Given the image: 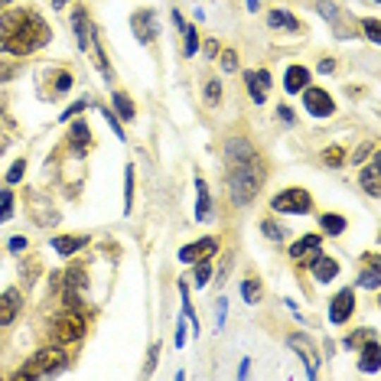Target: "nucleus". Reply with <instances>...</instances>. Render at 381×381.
<instances>
[{"instance_id": "f257e3e1", "label": "nucleus", "mask_w": 381, "mask_h": 381, "mask_svg": "<svg viewBox=\"0 0 381 381\" xmlns=\"http://www.w3.org/2000/svg\"><path fill=\"white\" fill-rule=\"evenodd\" d=\"M52 30L49 23L30 7L4 10L0 13V52L10 56H30V52L49 46Z\"/></svg>"}, {"instance_id": "f03ea898", "label": "nucleus", "mask_w": 381, "mask_h": 381, "mask_svg": "<svg viewBox=\"0 0 381 381\" xmlns=\"http://www.w3.org/2000/svg\"><path fill=\"white\" fill-rule=\"evenodd\" d=\"M225 157L231 163V173H229L231 199H235V205H248L264 186V163L258 160V153H254V147L248 144L245 137L229 140L225 144Z\"/></svg>"}, {"instance_id": "7ed1b4c3", "label": "nucleus", "mask_w": 381, "mask_h": 381, "mask_svg": "<svg viewBox=\"0 0 381 381\" xmlns=\"http://www.w3.org/2000/svg\"><path fill=\"white\" fill-rule=\"evenodd\" d=\"M68 368V356L62 352L59 346L52 349H40L30 362L20 368L17 375H13V381H30V378H46V375H59Z\"/></svg>"}, {"instance_id": "20e7f679", "label": "nucleus", "mask_w": 381, "mask_h": 381, "mask_svg": "<svg viewBox=\"0 0 381 381\" xmlns=\"http://www.w3.org/2000/svg\"><path fill=\"white\" fill-rule=\"evenodd\" d=\"M82 336H85V320H82V313H78L75 306H68L66 313H59L56 320H52V339H56L59 346L78 342Z\"/></svg>"}, {"instance_id": "39448f33", "label": "nucleus", "mask_w": 381, "mask_h": 381, "mask_svg": "<svg viewBox=\"0 0 381 381\" xmlns=\"http://www.w3.org/2000/svg\"><path fill=\"white\" fill-rule=\"evenodd\" d=\"M274 212H287V215H306L313 209V195L306 189H284V193L274 195Z\"/></svg>"}, {"instance_id": "423d86ee", "label": "nucleus", "mask_w": 381, "mask_h": 381, "mask_svg": "<svg viewBox=\"0 0 381 381\" xmlns=\"http://www.w3.org/2000/svg\"><path fill=\"white\" fill-rule=\"evenodd\" d=\"M316 10H320L322 17H326V23L332 26V33L339 36V40H349V36L358 33V23H346V10H339L336 4H329V0H316Z\"/></svg>"}, {"instance_id": "0eeeda50", "label": "nucleus", "mask_w": 381, "mask_h": 381, "mask_svg": "<svg viewBox=\"0 0 381 381\" xmlns=\"http://www.w3.org/2000/svg\"><path fill=\"white\" fill-rule=\"evenodd\" d=\"M287 346L294 349V352H296L300 358H303L306 375H310V378H316V372H320V356H316L313 339H310V336H300V332H296V336H290V339H287Z\"/></svg>"}, {"instance_id": "6e6552de", "label": "nucleus", "mask_w": 381, "mask_h": 381, "mask_svg": "<svg viewBox=\"0 0 381 381\" xmlns=\"http://www.w3.org/2000/svg\"><path fill=\"white\" fill-rule=\"evenodd\" d=\"M303 104L306 111L313 114V118H329L332 111H336V102L329 98V92H322V88H303Z\"/></svg>"}, {"instance_id": "1a4fd4ad", "label": "nucleus", "mask_w": 381, "mask_h": 381, "mask_svg": "<svg viewBox=\"0 0 381 381\" xmlns=\"http://www.w3.org/2000/svg\"><path fill=\"white\" fill-rule=\"evenodd\" d=\"M131 30H134L137 42H150L160 33V23H157V10H137L134 20H131Z\"/></svg>"}, {"instance_id": "9d476101", "label": "nucleus", "mask_w": 381, "mask_h": 381, "mask_svg": "<svg viewBox=\"0 0 381 381\" xmlns=\"http://www.w3.org/2000/svg\"><path fill=\"white\" fill-rule=\"evenodd\" d=\"M72 26H75V36H78V49L88 52L92 49V42L98 40V33L92 30V20H88V13H85L82 7L72 10Z\"/></svg>"}, {"instance_id": "9b49d317", "label": "nucleus", "mask_w": 381, "mask_h": 381, "mask_svg": "<svg viewBox=\"0 0 381 381\" xmlns=\"http://www.w3.org/2000/svg\"><path fill=\"white\" fill-rule=\"evenodd\" d=\"M215 251H219V241H215V238H202V241H193V245L183 248V251H179V261H183V264H195V261L212 258Z\"/></svg>"}, {"instance_id": "f8f14e48", "label": "nucleus", "mask_w": 381, "mask_h": 381, "mask_svg": "<svg viewBox=\"0 0 381 381\" xmlns=\"http://www.w3.org/2000/svg\"><path fill=\"white\" fill-rule=\"evenodd\" d=\"M352 310H356V294H352V290H339L336 300L329 303V322L332 326L346 322L349 316H352Z\"/></svg>"}, {"instance_id": "ddd939ff", "label": "nucleus", "mask_w": 381, "mask_h": 381, "mask_svg": "<svg viewBox=\"0 0 381 381\" xmlns=\"http://www.w3.org/2000/svg\"><path fill=\"white\" fill-rule=\"evenodd\" d=\"M245 82H248V95L254 98V104H264V102H267L271 72H264V68H254V72H245Z\"/></svg>"}, {"instance_id": "4468645a", "label": "nucleus", "mask_w": 381, "mask_h": 381, "mask_svg": "<svg viewBox=\"0 0 381 381\" xmlns=\"http://www.w3.org/2000/svg\"><path fill=\"white\" fill-rule=\"evenodd\" d=\"M320 235H306V238H300V241H296L294 248H290V258H294V261H313L316 254H320Z\"/></svg>"}, {"instance_id": "2eb2a0df", "label": "nucleus", "mask_w": 381, "mask_h": 381, "mask_svg": "<svg viewBox=\"0 0 381 381\" xmlns=\"http://www.w3.org/2000/svg\"><path fill=\"white\" fill-rule=\"evenodd\" d=\"M20 313V290H4L0 294V326H10Z\"/></svg>"}, {"instance_id": "dca6fc26", "label": "nucleus", "mask_w": 381, "mask_h": 381, "mask_svg": "<svg viewBox=\"0 0 381 381\" xmlns=\"http://www.w3.org/2000/svg\"><path fill=\"white\" fill-rule=\"evenodd\" d=\"M85 245H88V238H85V235H59V238H52V251H59L62 258L78 254Z\"/></svg>"}, {"instance_id": "f3484780", "label": "nucleus", "mask_w": 381, "mask_h": 381, "mask_svg": "<svg viewBox=\"0 0 381 381\" xmlns=\"http://www.w3.org/2000/svg\"><path fill=\"white\" fill-rule=\"evenodd\" d=\"M310 267H313V277L320 280V284H329L339 274V264L332 261V258H326V254H316L313 261H310Z\"/></svg>"}, {"instance_id": "a211bd4d", "label": "nucleus", "mask_w": 381, "mask_h": 381, "mask_svg": "<svg viewBox=\"0 0 381 381\" xmlns=\"http://www.w3.org/2000/svg\"><path fill=\"white\" fill-rule=\"evenodd\" d=\"M362 372H368V375H375L381 368V349H378V342H375V336H368L365 339V349H362Z\"/></svg>"}, {"instance_id": "6ab92c4d", "label": "nucleus", "mask_w": 381, "mask_h": 381, "mask_svg": "<svg viewBox=\"0 0 381 381\" xmlns=\"http://www.w3.org/2000/svg\"><path fill=\"white\" fill-rule=\"evenodd\" d=\"M310 85V72H306L303 66H294V68H287V78H284V88H287L290 95H300Z\"/></svg>"}, {"instance_id": "aec40b11", "label": "nucleus", "mask_w": 381, "mask_h": 381, "mask_svg": "<svg viewBox=\"0 0 381 381\" xmlns=\"http://www.w3.org/2000/svg\"><path fill=\"white\" fill-rule=\"evenodd\" d=\"M212 215V205H209V186L202 179H195V219L205 222Z\"/></svg>"}, {"instance_id": "412c9836", "label": "nucleus", "mask_w": 381, "mask_h": 381, "mask_svg": "<svg viewBox=\"0 0 381 381\" xmlns=\"http://www.w3.org/2000/svg\"><path fill=\"white\" fill-rule=\"evenodd\" d=\"M88 144H92L88 127H85L82 121H75V124H72V150H75V157H85V153H88Z\"/></svg>"}, {"instance_id": "4be33fe9", "label": "nucleus", "mask_w": 381, "mask_h": 381, "mask_svg": "<svg viewBox=\"0 0 381 381\" xmlns=\"http://www.w3.org/2000/svg\"><path fill=\"white\" fill-rule=\"evenodd\" d=\"M267 26H271V30H300L296 17L287 13V10H271V13H267Z\"/></svg>"}, {"instance_id": "5701e85b", "label": "nucleus", "mask_w": 381, "mask_h": 381, "mask_svg": "<svg viewBox=\"0 0 381 381\" xmlns=\"http://www.w3.org/2000/svg\"><path fill=\"white\" fill-rule=\"evenodd\" d=\"M362 189L368 195H375V199H378V193H381V189H378V157L372 160V167L362 169Z\"/></svg>"}, {"instance_id": "b1692460", "label": "nucleus", "mask_w": 381, "mask_h": 381, "mask_svg": "<svg viewBox=\"0 0 381 381\" xmlns=\"http://www.w3.org/2000/svg\"><path fill=\"white\" fill-rule=\"evenodd\" d=\"M362 287L368 290H378L381 287V271H378V254H372L368 258V271L362 274Z\"/></svg>"}, {"instance_id": "393cba45", "label": "nucleus", "mask_w": 381, "mask_h": 381, "mask_svg": "<svg viewBox=\"0 0 381 381\" xmlns=\"http://www.w3.org/2000/svg\"><path fill=\"white\" fill-rule=\"evenodd\" d=\"M111 102H114V111H118L124 121L134 118V104H131V98H127L124 92H114V95H111Z\"/></svg>"}, {"instance_id": "a878e982", "label": "nucleus", "mask_w": 381, "mask_h": 381, "mask_svg": "<svg viewBox=\"0 0 381 381\" xmlns=\"http://www.w3.org/2000/svg\"><path fill=\"white\" fill-rule=\"evenodd\" d=\"M88 274H85V267L82 264H75V267H72V271L66 274V284H68V294H72V290H85V284H88Z\"/></svg>"}, {"instance_id": "bb28decb", "label": "nucleus", "mask_w": 381, "mask_h": 381, "mask_svg": "<svg viewBox=\"0 0 381 381\" xmlns=\"http://www.w3.org/2000/svg\"><path fill=\"white\" fill-rule=\"evenodd\" d=\"M320 225L329 231V235H342V231H346V219H342V215H332V212L329 215H322Z\"/></svg>"}, {"instance_id": "cd10ccee", "label": "nucleus", "mask_w": 381, "mask_h": 381, "mask_svg": "<svg viewBox=\"0 0 381 381\" xmlns=\"http://www.w3.org/2000/svg\"><path fill=\"white\" fill-rule=\"evenodd\" d=\"M241 296H245L248 303H258V300H261V284H258V277H248L245 284H241Z\"/></svg>"}, {"instance_id": "c85d7f7f", "label": "nucleus", "mask_w": 381, "mask_h": 381, "mask_svg": "<svg viewBox=\"0 0 381 381\" xmlns=\"http://www.w3.org/2000/svg\"><path fill=\"white\" fill-rule=\"evenodd\" d=\"M209 280H212V264H209V258H205V261H195V287L202 290Z\"/></svg>"}, {"instance_id": "c756f323", "label": "nucleus", "mask_w": 381, "mask_h": 381, "mask_svg": "<svg viewBox=\"0 0 381 381\" xmlns=\"http://www.w3.org/2000/svg\"><path fill=\"white\" fill-rule=\"evenodd\" d=\"M362 30H365V36H368V42H372V46H378V42H381L378 17H368V20H362Z\"/></svg>"}, {"instance_id": "7c9ffc66", "label": "nucleus", "mask_w": 381, "mask_h": 381, "mask_svg": "<svg viewBox=\"0 0 381 381\" xmlns=\"http://www.w3.org/2000/svg\"><path fill=\"white\" fill-rule=\"evenodd\" d=\"M183 33H186V46H183V52H186V56H195V52H199V36H195V30L193 26H186Z\"/></svg>"}, {"instance_id": "2f4dec72", "label": "nucleus", "mask_w": 381, "mask_h": 381, "mask_svg": "<svg viewBox=\"0 0 381 381\" xmlns=\"http://www.w3.org/2000/svg\"><path fill=\"white\" fill-rule=\"evenodd\" d=\"M10 212H13V195H10V193H0V222H7Z\"/></svg>"}, {"instance_id": "473e14b6", "label": "nucleus", "mask_w": 381, "mask_h": 381, "mask_svg": "<svg viewBox=\"0 0 381 381\" xmlns=\"http://www.w3.org/2000/svg\"><path fill=\"white\" fill-rule=\"evenodd\" d=\"M134 202V167H127V195H124V212H131Z\"/></svg>"}, {"instance_id": "72a5a7b5", "label": "nucleus", "mask_w": 381, "mask_h": 381, "mask_svg": "<svg viewBox=\"0 0 381 381\" xmlns=\"http://www.w3.org/2000/svg\"><path fill=\"white\" fill-rule=\"evenodd\" d=\"M322 160L329 163V167H339V163L346 160V157H342V150H339V147H326V153H322Z\"/></svg>"}, {"instance_id": "f704fd0d", "label": "nucleus", "mask_w": 381, "mask_h": 381, "mask_svg": "<svg viewBox=\"0 0 381 381\" xmlns=\"http://www.w3.org/2000/svg\"><path fill=\"white\" fill-rule=\"evenodd\" d=\"M222 66H225V72H238V52L231 49L222 52Z\"/></svg>"}, {"instance_id": "c9c22d12", "label": "nucleus", "mask_w": 381, "mask_h": 381, "mask_svg": "<svg viewBox=\"0 0 381 381\" xmlns=\"http://www.w3.org/2000/svg\"><path fill=\"white\" fill-rule=\"evenodd\" d=\"M261 229H264V238H271V241H280V238H284V229L274 225V222H264Z\"/></svg>"}, {"instance_id": "e433bc0d", "label": "nucleus", "mask_w": 381, "mask_h": 381, "mask_svg": "<svg viewBox=\"0 0 381 381\" xmlns=\"http://www.w3.org/2000/svg\"><path fill=\"white\" fill-rule=\"evenodd\" d=\"M102 118H104V121H108V124H111V131H114V134H118V137H121V140H124V127H121V124H118V118H114V114H111V111H108V108H102Z\"/></svg>"}, {"instance_id": "4c0bfd02", "label": "nucleus", "mask_w": 381, "mask_h": 381, "mask_svg": "<svg viewBox=\"0 0 381 381\" xmlns=\"http://www.w3.org/2000/svg\"><path fill=\"white\" fill-rule=\"evenodd\" d=\"M23 173H26V163L23 160H17L13 167H10V176H7V183H20L23 179Z\"/></svg>"}, {"instance_id": "58836bf2", "label": "nucleus", "mask_w": 381, "mask_h": 381, "mask_svg": "<svg viewBox=\"0 0 381 381\" xmlns=\"http://www.w3.org/2000/svg\"><path fill=\"white\" fill-rule=\"evenodd\" d=\"M205 95H209L205 102H209V104H215V102H219V98H222V85H219V82H209V85H205Z\"/></svg>"}, {"instance_id": "ea45409f", "label": "nucleus", "mask_w": 381, "mask_h": 381, "mask_svg": "<svg viewBox=\"0 0 381 381\" xmlns=\"http://www.w3.org/2000/svg\"><path fill=\"white\" fill-rule=\"evenodd\" d=\"M368 153H375V144H365V147H358L356 153H352V163H362Z\"/></svg>"}, {"instance_id": "a19ab883", "label": "nucleus", "mask_w": 381, "mask_h": 381, "mask_svg": "<svg viewBox=\"0 0 381 381\" xmlns=\"http://www.w3.org/2000/svg\"><path fill=\"white\" fill-rule=\"evenodd\" d=\"M13 75H17V68L7 66V62H0V82H7V78H13Z\"/></svg>"}, {"instance_id": "79ce46f5", "label": "nucleus", "mask_w": 381, "mask_h": 381, "mask_svg": "<svg viewBox=\"0 0 381 381\" xmlns=\"http://www.w3.org/2000/svg\"><path fill=\"white\" fill-rule=\"evenodd\" d=\"M85 108V102H75V104H72V108H68V111H62V121H68V118H72V114H78V111H82Z\"/></svg>"}, {"instance_id": "37998d69", "label": "nucleus", "mask_w": 381, "mask_h": 381, "mask_svg": "<svg viewBox=\"0 0 381 381\" xmlns=\"http://www.w3.org/2000/svg\"><path fill=\"white\" fill-rule=\"evenodd\" d=\"M68 85H72V75H68V72H62V75H59V82H56V88H59V92H66Z\"/></svg>"}, {"instance_id": "c03bdc74", "label": "nucleus", "mask_w": 381, "mask_h": 381, "mask_svg": "<svg viewBox=\"0 0 381 381\" xmlns=\"http://www.w3.org/2000/svg\"><path fill=\"white\" fill-rule=\"evenodd\" d=\"M23 248H26V238H10V251H23Z\"/></svg>"}, {"instance_id": "a18cd8bd", "label": "nucleus", "mask_w": 381, "mask_h": 381, "mask_svg": "<svg viewBox=\"0 0 381 381\" xmlns=\"http://www.w3.org/2000/svg\"><path fill=\"white\" fill-rule=\"evenodd\" d=\"M277 118H280V121H287V124H290V121H294V111H290V108H277Z\"/></svg>"}, {"instance_id": "49530a36", "label": "nucleus", "mask_w": 381, "mask_h": 381, "mask_svg": "<svg viewBox=\"0 0 381 381\" xmlns=\"http://www.w3.org/2000/svg\"><path fill=\"white\" fill-rule=\"evenodd\" d=\"M225 310H229V300H219V329H222V322H225Z\"/></svg>"}, {"instance_id": "de8ad7c7", "label": "nucleus", "mask_w": 381, "mask_h": 381, "mask_svg": "<svg viewBox=\"0 0 381 381\" xmlns=\"http://www.w3.org/2000/svg\"><path fill=\"white\" fill-rule=\"evenodd\" d=\"M186 342V332H183V322H176V349Z\"/></svg>"}, {"instance_id": "09e8293b", "label": "nucleus", "mask_w": 381, "mask_h": 381, "mask_svg": "<svg viewBox=\"0 0 381 381\" xmlns=\"http://www.w3.org/2000/svg\"><path fill=\"white\" fill-rule=\"evenodd\" d=\"M215 52H219V42L209 40V42H205V56H215Z\"/></svg>"}, {"instance_id": "8fccbe9b", "label": "nucleus", "mask_w": 381, "mask_h": 381, "mask_svg": "<svg viewBox=\"0 0 381 381\" xmlns=\"http://www.w3.org/2000/svg\"><path fill=\"white\" fill-rule=\"evenodd\" d=\"M248 368H251V362H248V358H241V365H238V378H245Z\"/></svg>"}, {"instance_id": "3c124183", "label": "nucleus", "mask_w": 381, "mask_h": 381, "mask_svg": "<svg viewBox=\"0 0 381 381\" xmlns=\"http://www.w3.org/2000/svg\"><path fill=\"white\" fill-rule=\"evenodd\" d=\"M332 68H336V62H329V59H322V62H320V72H326V75H329Z\"/></svg>"}, {"instance_id": "603ef678", "label": "nucleus", "mask_w": 381, "mask_h": 381, "mask_svg": "<svg viewBox=\"0 0 381 381\" xmlns=\"http://www.w3.org/2000/svg\"><path fill=\"white\" fill-rule=\"evenodd\" d=\"M245 7H248V10H251V13H254V10H258V0H245Z\"/></svg>"}, {"instance_id": "864d4df0", "label": "nucleus", "mask_w": 381, "mask_h": 381, "mask_svg": "<svg viewBox=\"0 0 381 381\" xmlns=\"http://www.w3.org/2000/svg\"><path fill=\"white\" fill-rule=\"evenodd\" d=\"M68 0H52V7H66Z\"/></svg>"}, {"instance_id": "5fc2aeb1", "label": "nucleus", "mask_w": 381, "mask_h": 381, "mask_svg": "<svg viewBox=\"0 0 381 381\" xmlns=\"http://www.w3.org/2000/svg\"><path fill=\"white\" fill-rule=\"evenodd\" d=\"M7 4H10V0H0V7H7Z\"/></svg>"}, {"instance_id": "6e6d98bb", "label": "nucleus", "mask_w": 381, "mask_h": 381, "mask_svg": "<svg viewBox=\"0 0 381 381\" xmlns=\"http://www.w3.org/2000/svg\"><path fill=\"white\" fill-rule=\"evenodd\" d=\"M375 4H378V0H375Z\"/></svg>"}]
</instances>
